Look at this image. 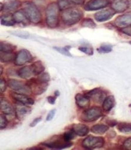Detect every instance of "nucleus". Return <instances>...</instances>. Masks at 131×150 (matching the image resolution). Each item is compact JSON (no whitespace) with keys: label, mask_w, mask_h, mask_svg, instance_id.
Masks as SVG:
<instances>
[{"label":"nucleus","mask_w":131,"mask_h":150,"mask_svg":"<svg viewBox=\"0 0 131 150\" xmlns=\"http://www.w3.org/2000/svg\"><path fill=\"white\" fill-rule=\"evenodd\" d=\"M83 16L82 10L77 7H70L63 10L61 14L63 23L67 25H73L77 24Z\"/></svg>","instance_id":"1"},{"label":"nucleus","mask_w":131,"mask_h":150,"mask_svg":"<svg viewBox=\"0 0 131 150\" xmlns=\"http://www.w3.org/2000/svg\"><path fill=\"white\" fill-rule=\"evenodd\" d=\"M60 10L59 5L56 3H51L47 6L46 10V23L50 28H56L58 25Z\"/></svg>","instance_id":"2"},{"label":"nucleus","mask_w":131,"mask_h":150,"mask_svg":"<svg viewBox=\"0 0 131 150\" xmlns=\"http://www.w3.org/2000/svg\"><path fill=\"white\" fill-rule=\"evenodd\" d=\"M23 10L30 22L39 24L42 21V15L36 6L31 2H25L23 4Z\"/></svg>","instance_id":"3"},{"label":"nucleus","mask_w":131,"mask_h":150,"mask_svg":"<svg viewBox=\"0 0 131 150\" xmlns=\"http://www.w3.org/2000/svg\"><path fill=\"white\" fill-rule=\"evenodd\" d=\"M103 115L102 111L99 107H93L85 110L80 116L82 121L91 122L99 120Z\"/></svg>","instance_id":"4"},{"label":"nucleus","mask_w":131,"mask_h":150,"mask_svg":"<svg viewBox=\"0 0 131 150\" xmlns=\"http://www.w3.org/2000/svg\"><path fill=\"white\" fill-rule=\"evenodd\" d=\"M105 139L102 137L90 136L86 137L82 141V146L86 149H93L103 146Z\"/></svg>","instance_id":"5"},{"label":"nucleus","mask_w":131,"mask_h":150,"mask_svg":"<svg viewBox=\"0 0 131 150\" xmlns=\"http://www.w3.org/2000/svg\"><path fill=\"white\" fill-rule=\"evenodd\" d=\"M42 145L51 149H62L71 147L73 145V143L65 141L63 136L61 137L60 136H55L51 141L42 143Z\"/></svg>","instance_id":"6"},{"label":"nucleus","mask_w":131,"mask_h":150,"mask_svg":"<svg viewBox=\"0 0 131 150\" xmlns=\"http://www.w3.org/2000/svg\"><path fill=\"white\" fill-rule=\"evenodd\" d=\"M26 84L31 89V93L36 95H39L44 93L48 86V83L40 82L35 78L29 79L26 82Z\"/></svg>","instance_id":"7"},{"label":"nucleus","mask_w":131,"mask_h":150,"mask_svg":"<svg viewBox=\"0 0 131 150\" xmlns=\"http://www.w3.org/2000/svg\"><path fill=\"white\" fill-rule=\"evenodd\" d=\"M7 85L10 89L16 92L26 95H29L31 93V89L26 84V83H24L18 80L9 79L7 81Z\"/></svg>","instance_id":"8"},{"label":"nucleus","mask_w":131,"mask_h":150,"mask_svg":"<svg viewBox=\"0 0 131 150\" xmlns=\"http://www.w3.org/2000/svg\"><path fill=\"white\" fill-rule=\"evenodd\" d=\"M33 59V57L30 52L27 50L23 49L17 53L14 63L17 66H22L27 63L31 62Z\"/></svg>","instance_id":"9"},{"label":"nucleus","mask_w":131,"mask_h":150,"mask_svg":"<svg viewBox=\"0 0 131 150\" xmlns=\"http://www.w3.org/2000/svg\"><path fill=\"white\" fill-rule=\"evenodd\" d=\"M110 4V0H90L85 4L84 8L87 11H93L105 8Z\"/></svg>","instance_id":"10"},{"label":"nucleus","mask_w":131,"mask_h":150,"mask_svg":"<svg viewBox=\"0 0 131 150\" xmlns=\"http://www.w3.org/2000/svg\"><path fill=\"white\" fill-rule=\"evenodd\" d=\"M15 112L17 119L22 121L31 113V109L27 105L16 102L15 105Z\"/></svg>","instance_id":"11"},{"label":"nucleus","mask_w":131,"mask_h":150,"mask_svg":"<svg viewBox=\"0 0 131 150\" xmlns=\"http://www.w3.org/2000/svg\"><path fill=\"white\" fill-rule=\"evenodd\" d=\"M88 98L97 103H102L106 98V95L104 91L100 88H96L85 93Z\"/></svg>","instance_id":"12"},{"label":"nucleus","mask_w":131,"mask_h":150,"mask_svg":"<svg viewBox=\"0 0 131 150\" xmlns=\"http://www.w3.org/2000/svg\"><path fill=\"white\" fill-rule=\"evenodd\" d=\"M10 96L15 101L23 104L33 105L35 103L34 100L32 98L29 97L26 94L16 92H10Z\"/></svg>","instance_id":"13"},{"label":"nucleus","mask_w":131,"mask_h":150,"mask_svg":"<svg viewBox=\"0 0 131 150\" xmlns=\"http://www.w3.org/2000/svg\"><path fill=\"white\" fill-rule=\"evenodd\" d=\"M115 13L116 12L112 8L102 10L97 12L94 15V18L98 22H105V21L111 19L114 16Z\"/></svg>","instance_id":"14"},{"label":"nucleus","mask_w":131,"mask_h":150,"mask_svg":"<svg viewBox=\"0 0 131 150\" xmlns=\"http://www.w3.org/2000/svg\"><path fill=\"white\" fill-rule=\"evenodd\" d=\"M114 25L120 28L131 25V12L118 16L114 21Z\"/></svg>","instance_id":"15"},{"label":"nucleus","mask_w":131,"mask_h":150,"mask_svg":"<svg viewBox=\"0 0 131 150\" xmlns=\"http://www.w3.org/2000/svg\"><path fill=\"white\" fill-rule=\"evenodd\" d=\"M111 7L116 13L124 12L129 7V0H113Z\"/></svg>","instance_id":"16"},{"label":"nucleus","mask_w":131,"mask_h":150,"mask_svg":"<svg viewBox=\"0 0 131 150\" xmlns=\"http://www.w3.org/2000/svg\"><path fill=\"white\" fill-rule=\"evenodd\" d=\"M75 101L77 105L81 109H87L90 105V98L81 93L75 95Z\"/></svg>","instance_id":"17"},{"label":"nucleus","mask_w":131,"mask_h":150,"mask_svg":"<svg viewBox=\"0 0 131 150\" xmlns=\"http://www.w3.org/2000/svg\"><path fill=\"white\" fill-rule=\"evenodd\" d=\"M75 133L79 136H85L89 133L88 127L82 124H74L71 127Z\"/></svg>","instance_id":"18"},{"label":"nucleus","mask_w":131,"mask_h":150,"mask_svg":"<svg viewBox=\"0 0 131 150\" xmlns=\"http://www.w3.org/2000/svg\"><path fill=\"white\" fill-rule=\"evenodd\" d=\"M14 18L15 22L18 24H23L24 25H27L29 24L30 21L28 19L27 15H26L24 10H18L16 12L14 15Z\"/></svg>","instance_id":"19"},{"label":"nucleus","mask_w":131,"mask_h":150,"mask_svg":"<svg viewBox=\"0 0 131 150\" xmlns=\"http://www.w3.org/2000/svg\"><path fill=\"white\" fill-rule=\"evenodd\" d=\"M17 74L20 78L24 79H30L33 76H35L31 65L19 69L17 72Z\"/></svg>","instance_id":"20"},{"label":"nucleus","mask_w":131,"mask_h":150,"mask_svg":"<svg viewBox=\"0 0 131 150\" xmlns=\"http://www.w3.org/2000/svg\"><path fill=\"white\" fill-rule=\"evenodd\" d=\"M23 5L19 0H8L4 4V10L6 12H13Z\"/></svg>","instance_id":"21"},{"label":"nucleus","mask_w":131,"mask_h":150,"mask_svg":"<svg viewBox=\"0 0 131 150\" xmlns=\"http://www.w3.org/2000/svg\"><path fill=\"white\" fill-rule=\"evenodd\" d=\"M0 110L1 112L7 115H12L14 113V108H12V105H11L9 102L4 99L1 98V101H0Z\"/></svg>","instance_id":"22"},{"label":"nucleus","mask_w":131,"mask_h":150,"mask_svg":"<svg viewBox=\"0 0 131 150\" xmlns=\"http://www.w3.org/2000/svg\"><path fill=\"white\" fill-rule=\"evenodd\" d=\"M115 105V98L112 95L108 96L103 103V109L105 112H110Z\"/></svg>","instance_id":"23"},{"label":"nucleus","mask_w":131,"mask_h":150,"mask_svg":"<svg viewBox=\"0 0 131 150\" xmlns=\"http://www.w3.org/2000/svg\"><path fill=\"white\" fill-rule=\"evenodd\" d=\"M16 23L12 14H6L1 16V24L4 26H13Z\"/></svg>","instance_id":"24"},{"label":"nucleus","mask_w":131,"mask_h":150,"mask_svg":"<svg viewBox=\"0 0 131 150\" xmlns=\"http://www.w3.org/2000/svg\"><path fill=\"white\" fill-rule=\"evenodd\" d=\"M109 130V127L104 124H96L91 128V132L97 134H103Z\"/></svg>","instance_id":"25"},{"label":"nucleus","mask_w":131,"mask_h":150,"mask_svg":"<svg viewBox=\"0 0 131 150\" xmlns=\"http://www.w3.org/2000/svg\"><path fill=\"white\" fill-rule=\"evenodd\" d=\"M16 55L14 52H1L0 53V60L3 63H9L15 60Z\"/></svg>","instance_id":"26"},{"label":"nucleus","mask_w":131,"mask_h":150,"mask_svg":"<svg viewBox=\"0 0 131 150\" xmlns=\"http://www.w3.org/2000/svg\"><path fill=\"white\" fill-rule=\"evenodd\" d=\"M33 72L35 76H38L45 70V67L43 65L42 62L40 60L34 62L31 65Z\"/></svg>","instance_id":"27"},{"label":"nucleus","mask_w":131,"mask_h":150,"mask_svg":"<svg viewBox=\"0 0 131 150\" xmlns=\"http://www.w3.org/2000/svg\"><path fill=\"white\" fill-rule=\"evenodd\" d=\"M15 49L16 47L14 45L10 44V43L4 41L1 42V44H0V50H1V52H14Z\"/></svg>","instance_id":"28"},{"label":"nucleus","mask_w":131,"mask_h":150,"mask_svg":"<svg viewBox=\"0 0 131 150\" xmlns=\"http://www.w3.org/2000/svg\"><path fill=\"white\" fill-rule=\"evenodd\" d=\"M117 129L123 133H131V123L120 122L117 124Z\"/></svg>","instance_id":"29"},{"label":"nucleus","mask_w":131,"mask_h":150,"mask_svg":"<svg viewBox=\"0 0 131 150\" xmlns=\"http://www.w3.org/2000/svg\"><path fill=\"white\" fill-rule=\"evenodd\" d=\"M70 46H67L65 47H54L53 48L58 51L61 54L66 56L68 57H72V55L71 54V53L70 52Z\"/></svg>","instance_id":"30"},{"label":"nucleus","mask_w":131,"mask_h":150,"mask_svg":"<svg viewBox=\"0 0 131 150\" xmlns=\"http://www.w3.org/2000/svg\"><path fill=\"white\" fill-rule=\"evenodd\" d=\"M9 33L12 34V35H14L16 37L23 38V39H28L30 36L29 33L27 31H20V30H16V31H9Z\"/></svg>","instance_id":"31"},{"label":"nucleus","mask_w":131,"mask_h":150,"mask_svg":"<svg viewBox=\"0 0 131 150\" xmlns=\"http://www.w3.org/2000/svg\"><path fill=\"white\" fill-rule=\"evenodd\" d=\"M81 25L83 27H87L90 28H94L96 27V24L94 22V21L91 18L84 19L82 21Z\"/></svg>","instance_id":"32"},{"label":"nucleus","mask_w":131,"mask_h":150,"mask_svg":"<svg viewBox=\"0 0 131 150\" xmlns=\"http://www.w3.org/2000/svg\"><path fill=\"white\" fill-rule=\"evenodd\" d=\"M76 135L77 134L75 133V132L73 130H71L64 133L62 136L65 141L67 142H71V141L73 140V139L76 137Z\"/></svg>","instance_id":"33"},{"label":"nucleus","mask_w":131,"mask_h":150,"mask_svg":"<svg viewBox=\"0 0 131 150\" xmlns=\"http://www.w3.org/2000/svg\"><path fill=\"white\" fill-rule=\"evenodd\" d=\"M36 79L42 83H48L50 80V76L48 72H42L38 75Z\"/></svg>","instance_id":"34"},{"label":"nucleus","mask_w":131,"mask_h":150,"mask_svg":"<svg viewBox=\"0 0 131 150\" xmlns=\"http://www.w3.org/2000/svg\"><path fill=\"white\" fill-rule=\"evenodd\" d=\"M79 50L85 53V54L91 56L93 54V49L91 47H90V45H83V46H80L79 47Z\"/></svg>","instance_id":"35"},{"label":"nucleus","mask_w":131,"mask_h":150,"mask_svg":"<svg viewBox=\"0 0 131 150\" xmlns=\"http://www.w3.org/2000/svg\"><path fill=\"white\" fill-rule=\"evenodd\" d=\"M112 50V47L111 45L103 44L98 49V51L100 53H108L110 52Z\"/></svg>","instance_id":"36"},{"label":"nucleus","mask_w":131,"mask_h":150,"mask_svg":"<svg viewBox=\"0 0 131 150\" xmlns=\"http://www.w3.org/2000/svg\"><path fill=\"white\" fill-rule=\"evenodd\" d=\"M8 120L6 116L4 115H1L0 116V129L3 130L7 126Z\"/></svg>","instance_id":"37"},{"label":"nucleus","mask_w":131,"mask_h":150,"mask_svg":"<svg viewBox=\"0 0 131 150\" xmlns=\"http://www.w3.org/2000/svg\"><path fill=\"white\" fill-rule=\"evenodd\" d=\"M7 88V83L4 79H1L0 80V91L1 93L5 92Z\"/></svg>","instance_id":"38"},{"label":"nucleus","mask_w":131,"mask_h":150,"mask_svg":"<svg viewBox=\"0 0 131 150\" xmlns=\"http://www.w3.org/2000/svg\"><path fill=\"white\" fill-rule=\"evenodd\" d=\"M56 109H53L50 111V112L48 113L47 117H46L47 121H51L53 119V117H54V115H55V114H56Z\"/></svg>","instance_id":"39"},{"label":"nucleus","mask_w":131,"mask_h":150,"mask_svg":"<svg viewBox=\"0 0 131 150\" xmlns=\"http://www.w3.org/2000/svg\"><path fill=\"white\" fill-rule=\"evenodd\" d=\"M121 31L123 33H124L129 36H131V25L121 28Z\"/></svg>","instance_id":"40"},{"label":"nucleus","mask_w":131,"mask_h":150,"mask_svg":"<svg viewBox=\"0 0 131 150\" xmlns=\"http://www.w3.org/2000/svg\"><path fill=\"white\" fill-rule=\"evenodd\" d=\"M123 146L126 149H131V137L127 139L124 142Z\"/></svg>","instance_id":"41"},{"label":"nucleus","mask_w":131,"mask_h":150,"mask_svg":"<svg viewBox=\"0 0 131 150\" xmlns=\"http://www.w3.org/2000/svg\"><path fill=\"white\" fill-rule=\"evenodd\" d=\"M42 120V117H36V118H35L33 121L30 124V127H35L39 122H40Z\"/></svg>","instance_id":"42"},{"label":"nucleus","mask_w":131,"mask_h":150,"mask_svg":"<svg viewBox=\"0 0 131 150\" xmlns=\"http://www.w3.org/2000/svg\"><path fill=\"white\" fill-rule=\"evenodd\" d=\"M56 96H48L47 97V101L50 104H54L56 103Z\"/></svg>","instance_id":"43"},{"label":"nucleus","mask_w":131,"mask_h":150,"mask_svg":"<svg viewBox=\"0 0 131 150\" xmlns=\"http://www.w3.org/2000/svg\"><path fill=\"white\" fill-rule=\"evenodd\" d=\"M106 124L108 126L114 127L116 125H117V122L115 120H108L106 121Z\"/></svg>","instance_id":"44"},{"label":"nucleus","mask_w":131,"mask_h":150,"mask_svg":"<svg viewBox=\"0 0 131 150\" xmlns=\"http://www.w3.org/2000/svg\"><path fill=\"white\" fill-rule=\"evenodd\" d=\"M74 3V6L75 5H82L84 4L85 0H71Z\"/></svg>","instance_id":"45"},{"label":"nucleus","mask_w":131,"mask_h":150,"mask_svg":"<svg viewBox=\"0 0 131 150\" xmlns=\"http://www.w3.org/2000/svg\"><path fill=\"white\" fill-rule=\"evenodd\" d=\"M54 95H55L56 97H58V96H59L60 95V92L59 91H56L55 92H54Z\"/></svg>","instance_id":"46"},{"label":"nucleus","mask_w":131,"mask_h":150,"mask_svg":"<svg viewBox=\"0 0 131 150\" xmlns=\"http://www.w3.org/2000/svg\"><path fill=\"white\" fill-rule=\"evenodd\" d=\"M129 8L131 9V0H129Z\"/></svg>","instance_id":"47"},{"label":"nucleus","mask_w":131,"mask_h":150,"mask_svg":"<svg viewBox=\"0 0 131 150\" xmlns=\"http://www.w3.org/2000/svg\"><path fill=\"white\" fill-rule=\"evenodd\" d=\"M0 74H1V75L3 74V67L1 66V73Z\"/></svg>","instance_id":"48"},{"label":"nucleus","mask_w":131,"mask_h":150,"mask_svg":"<svg viewBox=\"0 0 131 150\" xmlns=\"http://www.w3.org/2000/svg\"><path fill=\"white\" fill-rule=\"evenodd\" d=\"M129 44L131 45V41H130V42H129Z\"/></svg>","instance_id":"49"}]
</instances>
